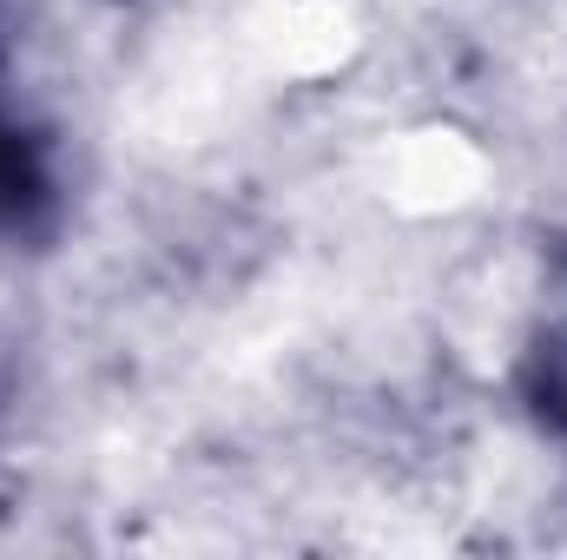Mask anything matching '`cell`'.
Wrapping results in <instances>:
<instances>
[{"mask_svg":"<svg viewBox=\"0 0 567 560\" xmlns=\"http://www.w3.org/2000/svg\"><path fill=\"white\" fill-rule=\"evenodd\" d=\"M60 225V172L53 145L40 139L7 100H0V245L33 251Z\"/></svg>","mask_w":567,"mask_h":560,"instance_id":"1","label":"cell"}]
</instances>
